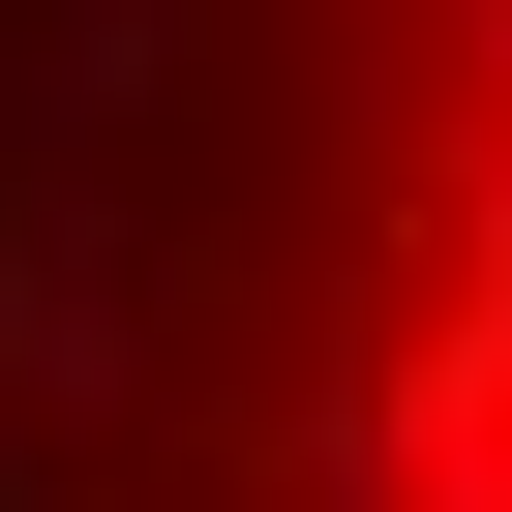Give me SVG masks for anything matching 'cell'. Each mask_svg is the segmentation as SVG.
<instances>
[{"label":"cell","instance_id":"cell-1","mask_svg":"<svg viewBox=\"0 0 512 512\" xmlns=\"http://www.w3.org/2000/svg\"><path fill=\"white\" fill-rule=\"evenodd\" d=\"M181 121L241 151L181 241L211 512H512V0H272Z\"/></svg>","mask_w":512,"mask_h":512}]
</instances>
